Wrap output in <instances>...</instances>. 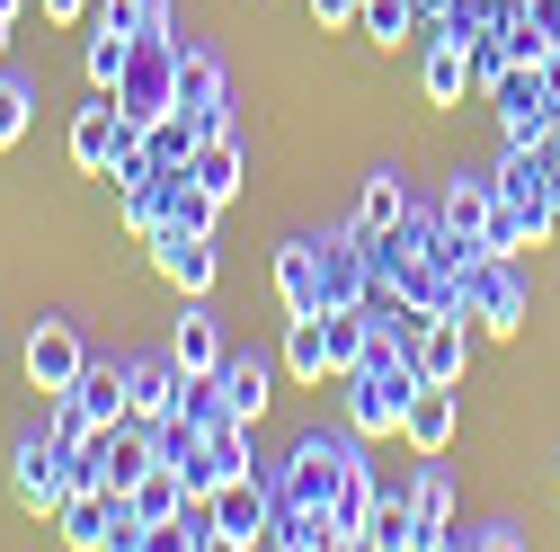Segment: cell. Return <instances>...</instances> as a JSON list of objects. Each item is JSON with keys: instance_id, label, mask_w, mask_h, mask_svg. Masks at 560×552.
I'll return each instance as SVG.
<instances>
[{"instance_id": "20", "label": "cell", "mask_w": 560, "mask_h": 552, "mask_svg": "<svg viewBox=\"0 0 560 552\" xmlns=\"http://www.w3.org/2000/svg\"><path fill=\"white\" fill-rule=\"evenodd\" d=\"M72 401H81V419H90V428H125V419H133V392H125V366H81Z\"/></svg>"}, {"instance_id": "17", "label": "cell", "mask_w": 560, "mask_h": 552, "mask_svg": "<svg viewBox=\"0 0 560 552\" xmlns=\"http://www.w3.org/2000/svg\"><path fill=\"white\" fill-rule=\"evenodd\" d=\"M54 526H62L72 552H107V543H116V491H107V481H98V491H72Z\"/></svg>"}, {"instance_id": "15", "label": "cell", "mask_w": 560, "mask_h": 552, "mask_svg": "<svg viewBox=\"0 0 560 552\" xmlns=\"http://www.w3.org/2000/svg\"><path fill=\"white\" fill-rule=\"evenodd\" d=\"M125 392H133V419H170V410L187 401V366L161 348V357H133L125 366Z\"/></svg>"}, {"instance_id": "26", "label": "cell", "mask_w": 560, "mask_h": 552, "mask_svg": "<svg viewBox=\"0 0 560 552\" xmlns=\"http://www.w3.org/2000/svg\"><path fill=\"white\" fill-rule=\"evenodd\" d=\"M125 62H133V36L90 27V90H116V81H125Z\"/></svg>"}, {"instance_id": "1", "label": "cell", "mask_w": 560, "mask_h": 552, "mask_svg": "<svg viewBox=\"0 0 560 552\" xmlns=\"http://www.w3.org/2000/svg\"><path fill=\"white\" fill-rule=\"evenodd\" d=\"M454 312H463L471 330H489V338H516V330H525V286H516L508 250H471V258H463Z\"/></svg>"}, {"instance_id": "14", "label": "cell", "mask_w": 560, "mask_h": 552, "mask_svg": "<svg viewBox=\"0 0 560 552\" xmlns=\"http://www.w3.org/2000/svg\"><path fill=\"white\" fill-rule=\"evenodd\" d=\"M276 303H285V321L329 312V295H320V241H285V250H276Z\"/></svg>"}, {"instance_id": "21", "label": "cell", "mask_w": 560, "mask_h": 552, "mask_svg": "<svg viewBox=\"0 0 560 552\" xmlns=\"http://www.w3.org/2000/svg\"><path fill=\"white\" fill-rule=\"evenodd\" d=\"M170 357L187 366V375H223V330H214V312H205L196 295H187V312H178V338H170Z\"/></svg>"}, {"instance_id": "33", "label": "cell", "mask_w": 560, "mask_h": 552, "mask_svg": "<svg viewBox=\"0 0 560 552\" xmlns=\"http://www.w3.org/2000/svg\"><path fill=\"white\" fill-rule=\"evenodd\" d=\"M551 481H560V472H551Z\"/></svg>"}, {"instance_id": "6", "label": "cell", "mask_w": 560, "mask_h": 552, "mask_svg": "<svg viewBox=\"0 0 560 552\" xmlns=\"http://www.w3.org/2000/svg\"><path fill=\"white\" fill-rule=\"evenodd\" d=\"M10 481H19V508H36V517H62V499H72V455H62L54 437H27Z\"/></svg>"}, {"instance_id": "24", "label": "cell", "mask_w": 560, "mask_h": 552, "mask_svg": "<svg viewBox=\"0 0 560 552\" xmlns=\"http://www.w3.org/2000/svg\"><path fill=\"white\" fill-rule=\"evenodd\" d=\"M214 383H223V401H232V419H249V428H258L276 366H267V357H223V375H214Z\"/></svg>"}, {"instance_id": "32", "label": "cell", "mask_w": 560, "mask_h": 552, "mask_svg": "<svg viewBox=\"0 0 560 552\" xmlns=\"http://www.w3.org/2000/svg\"><path fill=\"white\" fill-rule=\"evenodd\" d=\"M10 36H19V10H0V54H10Z\"/></svg>"}, {"instance_id": "23", "label": "cell", "mask_w": 560, "mask_h": 552, "mask_svg": "<svg viewBox=\"0 0 560 552\" xmlns=\"http://www.w3.org/2000/svg\"><path fill=\"white\" fill-rule=\"evenodd\" d=\"M400 223H409V187H400V170H374V179H365V205H357V232L383 241V232H400Z\"/></svg>"}, {"instance_id": "11", "label": "cell", "mask_w": 560, "mask_h": 552, "mask_svg": "<svg viewBox=\"0 0 560 552\" xmlns=\"http://www.w3.org/2000/svg\"><path fill=\"white\" fill-rule=\"evenodd\" d=\"M178 107L214 134V125H232V81H223V62L205 54V45H187L178 54Z\"/></svg>"}, {"instance_id": "31", "label": "cell", "mask_w": 560, "mask_h": 552, "mask_svg": "<svg viewBox=\"0 0 560 552\" xmlns=\"http://www.w3.org/2000/svg\"><path fill=\"white\" fill-rule=\"evenodd\" d=\"M36 10H45V19H54V27H81V19H90V10H98V0H36Z\"/></svg>"}, {"instance_id": "16", "label": "cell", "mask_w": 560, "mask_h": 552, "mask_svg": "<svg viewBox=\"0 0 560 552\" xmlns=\"http://www.w3.org/2000/svg\"><path fill=\"white\" fill-rule=\"evenodd\" d=\"M409 517H418V552H428V543H454V481H445V463H436V455H418Z\"/></svg>"}, {"instance_id": "22", "label": "cell", "mask_w": 560, "mask_h": 552, "mask_svg": "<svg viewBox=\"0 0 560 552\" xmlns=\"http://www.w3.org/2000/svg\"><path fill=\"white\" fill-rule=\"evenodd\" d=\"M374 472L365 463H347V481H338V508H329V526H338V543H374Z\"/></svg>"}, {"instance_id": "29", "label": "cell", "mask_w": 560, "mask_h": 552, "mask_svg": "<svg viewBox=\"0 0 560 552\" xmlns=\"http://www.w3.org/2000/svg\"><path fill=\"white\" fill-rule=\"evenodd\" d=\"M27 107H36V99H27L19 81H0V152H10L19 134H27Z\"/></svg>"}, {"instance_id": "7", "label": "cell", "mask_w": 560, "mask_h": 552, "mask_svg": "<svg viewBox=\"0 0 560 552\" xmlns=\"http://www.w3.org/2000/svg\"><path fill=\"white\" fill-rule=\"evenodd\" d=\"M320 295L329 303H374V241L365 232H320Z\"/></svg>"}, {"instance_id": "3", "label": "cell", "mask_w": 560, "mask_h": 552, "mask_svg": "<svg viewBox=\"0 0 560 552\" xmlns=\"http://www.w3.org/2000/svg\"><path fill=\"white\" fill-rule=\"evenodd\" d=\"M81 366H90V348H81L72 321H36V330H27V392H45V401L72 392Z\"/></svg>"}, {"instance_id": "4", "label": "cell", "mask_w": 560, "mask_h": 552, "mask_svg": "<svg viewBox=\"0 0 560 552\" xmlns=\"http://www.w3.org/2000/svg\"><path fill=\"white\" fill-rule=\"evenodd\" d=\"M205 508H214V526H223V552H249V543H267V526H276V491H267L258 472L223 481Z\"/></svg>"}, {"instance_id": "8", "label": "cell", "mask_w": 560, "mask_h": 552, "mask_svg": "<svg viewBox=\"0 0 560 552\" xmlns=\"http://www.w3.org/2000/svg\"><path fill=\"white\" fill-rule=\"evenodd\" d=\"M409 357H418L428 383H463V366H471V321H463V312H428V321L409 330Z\"/></svg>"}, {"instance_id": "2", "label": "cell", "mask_w": 560, "mask_h": 552, "mask_svg": "<svg viewBox=\"0 0 560 552\" xmlns=\"http://www.w3.org/2000/svg\"><path fill=\"white\" fill-rule=\"evenodd\" d=\"M347 446H320V437H303L294 455H285V481H276V499H294V508H312V517H329L338 508V481H347Z\"/></svg>"}, {"instance_id": "30", "label": "cell", "mask_w": 560, "mask_h": 552, "mask_svg": "<svg viewBox=\"0 0 560 552\" xmlns=\"http://www.w3.org/2000/svg\"><path fill=\"white\" fill-rule=\"evenodd\" d=\"M303 10H312L320 27H357V19H365V0H303Z\"/></svg>"}, {"instance_id": "25", "label": "cell", "mask_w": 560, "mask_h": 552, "mask_svg": "<svg viewBox=\"0 0 560 552\" xmlns=\"http://www.w3.org/2000/svg\"><path fill=\"white\" fill-rule=\"evenodd\" d=\"M418 19H428V0H365V19H357V27H365L374 45H400Z\"/></svg>"}, {"instance_id": "5", "label": "cell", "mask_w": 560, "mask_h": 552, "mask_svg": "<svg viewBox=\"0 0 560 552\" xmlns=\"http://www.w3.org/2000/svg\"><path fill=\"white\" fill-rule=\"evenodd\" d=\"M125 143H133V125H125V116H116V99L98 90V99L72 116V170H81V179H107V170L125 161Z\"/></svg>"}, {"instance_id": "12", "label": "cell", "mask_w": 560, "mask_h": 552, "mask_svg": "<svg viewBox=\"0 0 560 552\" xmlns=\"http://www.w3.org/2000/svg\"><path fill=\"white\" fill-rule=\"evenodd\" d=\"M463 383H418V401H409V419H400V437L418 446V455H445L454 446V428H463V401H454Z\"/></svg>"}, {"instance_id": "19", "label": "cell", "mask_w": 560, "mask_h": 552, "mask_svg": "<svg viewBox=\"0 0 560 552\" xmlns=\"http://www.w3.org/2000/svg\"><path fill=\"white\" fill-rule=\"evenodd\" d=\"M418 90H428V107H463V90H471V45H463V36H436L428 62H418Z\"/></svg>"}, {"instance_id": "28", "label": "cell", "mask_w": 560, "mask_h": 552, "mask_svg": "<svg viewBox=\"0 0 560 552\" xmlns=\"http://www.w3.org/2000/svg\"><path fill=\"white\" fill-rule=\"evenodd\" d=\"M161 10H170V0H98V10H90V27H116V36H143V27H161Z\"/></svg>"}, {"instance_id": "13", "label": "cell", "mask_w": 560, "mask_h": 552, "mask_svg": "<svg viewBox=\"0 0 560 552\" xmlns=\"http://www.w3.org/2000/svg\"><path fill=\"white\" fill-rule=\"evenodd\" d=\"M187 179H196L205 196H214V205H232V196H241V179H249V152H241V134H232V125H214V134L196 143Z\"/></svg>"}, {"instance_id": "9", "label": "cell", "mask_w": 560, "mask_h": 552, "mask_svg": "<svg viewBox=\"0 0 560 552\" xmlns=\"http://www.w3.org/2000/svg\"><path fill=\"white\" fill-rule=\"evenodd\" d=\"M152 267L170 276L178 295H214L223 250H214V232H161V241H152Z\"/></svg>"}, {"instance_id": "10", "label": "cell", "mask_w": 560, "mask_h": 552, "mask_svg": "<svg viewBox=\"0 0 560 552\" xmlns=\"http://www.w3.org/2000/svg\"><path fill=\"white\" fill-rule=\"evenodd\" d=\"M489 215H499V179L454 170V179H445V205H436V223H445L463 250H489Z\"/></svg>"}, {"instance_id": "18", "label": "cell", "mask_w": 560, "mask_h": 552, "mask_svg": "<svg viewBox=\"0 0 560 552\" xmlns=\"http://www.w3.org/2000/svg\"><path fill=\"white\" fill-rule=\"evenodd\" d=\"M285 375H294V383H338L329 312H303V321H285Z\"/></svg>"}, {"instance_id": "27", "label": "cell", "mask_w": 560, "mask_h": 552, "mask_svg": "<svg viewBox=\"0 0 560 552\" xmlns=\"http://www.w3.org/2000/svg\"><path fill=\"white\" fill-rule=\"evenodd\" d=\"M374 543H383V552H418V517H409V499H400V491H383V499H374Z\"/></svg>"}]
</instances>
